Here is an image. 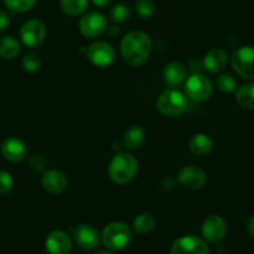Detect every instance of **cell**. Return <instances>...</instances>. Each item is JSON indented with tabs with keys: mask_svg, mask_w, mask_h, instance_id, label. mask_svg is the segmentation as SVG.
Returning <instances> with one entry per match:
<instances>
[{
	"mask_svg": "<svg viewBox=\"0 0 254 254\" xmlns=\"http://www.w3.org/2000/svg\"><path fill=\"white\" fill-rule=\"evenodd\" d=\"M152 50V40L147 33L133 30L127 33L120 44V51L125 63L131 67L145 65Z\"/></svg>",
	"mask_w": 254,
	"mask_h": 254,
	"instance_id": "6da1fadb",
	"label": "cell"
},
{
	"mask_svg": "<svg viewBox=\"0 0 254 254\" xmlns=\"http://www.w3.org/2000/svg\"><path fill=\"white\" fill-rule=\"evenodd\" d=\"M138 171V161L128 152H117L110 161L107 173L116 185H126L135 178Z\"/></svg>",
	"mask_w": 254,
	"mask_h": 254,
	"instance_id": "7a4b0ae2",
	"label": "cell"
},
{
	"mask_svg": "<svg viewBox=\"0 0 254 254\" xmlns=\"http://www.w3.org/2000/svg\"><path fill=\"white\" fill-rule=\"evenodd\" d=\"M132 239V228L121 221L111 222L105 226L101 233V241L109 251H122Z\"/></svg>",
	"mask_w": 254,
	"mask_h": 254,
	"instance_id": "3957f363",
	"label": "cell"
},
{
	"mask_svg": "<svg viewBox=\"0 0 254 254\" xmlns=\"http://www.w3.org/2000/svg\"><path fill=\"white\" fill-rule=\"evenodd\" d=\"M186 109H187V99L178 90H166L157 99V110L165 117L173 119L181 116Z\"/></svg>",
	"mask_w": 254,
	"mask_h": 254,
	"instance_id": "277c9868",
	"label": "cell"
},
{
	"mask_svg": "<svg viewBox=\"0 0 254 254\" xmlns=\"http://www.w3.org/2000/svg\"><path fill=\"white\" fill-rule=\"evenodd\" d=\"M229 60L237 75L248 81H254V46H241L233 51Z\"/></svg>",
	"mask_w": 254,
	"mask_h": 254,
	"instance_id": "5b68a950",
	"label": "cell"
},
{
	"mask_svg": "<svg viewBox=\"0 0 254 254\" xmlns=\"http://www.w3.org/2000/svg\"><path fill=\"white\" fill-rule=\"evenodd\" d=\"M185 91L193 101H206L213 94V84L206 75L194 72L186 79Z\"/></svg>",
	"mask_w": 254,
	"mask_h": 254,
	"instance_id": "8992f818",
	"label": "cell"
},
{
	"mask_svg": "<svg viewBox=\"0 0 254 254\" xmlns=\"http://www.w3.org/2000/svg\"><path fill=\"white\" fill-rule=\"evenodd\" d=\"M19 36H20L21 43L28 48H39L45 41L46 25L43 20L38 18L28 19L20 26Z\"/></svg>",
	"mask_w": 254,
	"mask_h": 254,
	"instance_id": "52a82bcc",
	"label": "cell"
},
{
	"mask_svg": "<svg viewBox=\"0 0 254 254\" xmlns=\"http://www.w3.org/2000/svg\"><path fill=\"white\" fill-rule=\"evenodd\" d=\"M109 28L106 16L100 11H89L81 15L79 20V31L82 36L89 39L97 38L105 34Z\"/></svg>",
	"mask_w": 254,
	"mask_h": 254,
	"instance_id": "ba28073f",
	"label": "cell"
},
{
	"mask_svg": "<svg viewBox=\"0 0 254 254\" xmlns=\"http://www.w3.org/2000/svg\"><path fill=\"white\" fill-rule=\"evenodd\" d=\"M86 58L96 67H109L116 60V51L107 41H95L86 49Z\"/></svg>",
	"mask_w": 254,
	"mask_h": 254,
	"instance_id": "9c48e42d",
	"label": "cell"
},
{
	"mask_svg": "<svg viewBox=\"0 0 254 254\" xmlns=\"http://www.w3.org/2000/svg\"><path fill=\"white\" fill-rule=\"evenodd\" d=\"M170 254H209V248L204 239L188 234L173 242Z\"/></svg>",
	"mask_w": 254,
	"mask_h": 254,
	"instance_id": "30bf717a",
	"label": "cell"
},
{
	"mask_svg": "<svg viewBox=\"0 0 254 254\" xmlns=\"http://www.w3.org/2000/svg\"><path fill=\"white\" fill-rule=\"evenodd\" d=\"M70 232L72 234L75 243L85 251H92L97 248L101 241V236L94 226L87 223H80L71 227Z\"/></svg>",
	"mask_w": 254,
	"mask_h": 254,
	"instance_id": "8fae6325",
	"label": "cell"
},
{
	"mask_svg": "<svg viewBox=\"0 0 254 254\" xmlns=\"http://www.w3.org/2000/svg\"><path fill=\"white\" fill-rule=\"evenodd\" d=\"M177 181L186 190H197L204 187L207 182V175L201 167L188 165L181 168L177 175Z\"/></svg>",
	"mask_w": 254,
	"mask_h": 254,
	"instance_id": "7c38bea8",
	"label": "cell"
},
{
	"mask_svg": "<svg viewBox=\"0 0 254 254\" xmlns=\"http://www.w3.org/2000/svg\"><path fill=\"white\" fill-rule=\"evenodd\" d=\"M227 222L218 214H212L204 219L202 224V236L206 242L217 243L221 242L227 234Z\"/></svg>",
	"mask_w": 254,
	"mask_h": 254,
	"instance_id": "4fadbf2b",
	"label": "cell"
},
{
	"mask_svg": "<svg viewBox=\"0 0 254 254\" xmlns=\"http://www.w3.org/2000/svg\"><path fill=\"white\" fill-rule=\"evenodd\" d=\"M1 155L6 161L11 163L23 162L28 157V147L23 140L15 136L6 137L0 146Z\"/></svg>",
	"mask_w": 254,
	"mask_h": 254,
	"instance_id": "5bb4252c",
	"label": "cell"
},
{
	"mask_svg": "<svg viewBox=\"0 0 254 254\" xmlns=\"http://www.w3.org/2000/svg\"><path fill=\"white\" fill-rule=\"evenodd\" d=\"M41 186L46 192L51 194H60L65 192L69 186L66 175L60 170H46L41 176Z\"/></svg>",
	"mask_w": 254,
	"mask_h": 254,
	"instance_id": "9a60e30c",
	"label": "cell"
},
{
	"mask_svg": "<svg viewBox=\"0 0 254 254\" xmlns=\"http://www.w3.org/2000/svg\"><path fill=\"white\" fill-rule=\"evenodd\" d=\"M45 248L49 254H70L72 248L71 238L66 232L56 229L46 237Z\"/></svg>",
	"mask_w": 254,
	"mask_h": 254,
	"instance_id": "2e32d148",
	"label": "cell"
},
{
	"mask_svg": "<svg viewBox=\"0 0 254 254\" xmlns=\"http://www.w3.org/2000/svg\"><path fill=\"white\" fill-rule=\"evenodd\" d=\"M229 56L226 50L221 48H214L209 50L203 58V67L211 74H218L227 67Z\"/></svg>",
	"mask_w": 254,
	"mask_h": 254,
	"instance_id": "e0dca14e",
	"label": "cell"
},
{
	"mask_svg": "<svg viewBox=\"0 0 254 254\" xmlns=\"http://www.w3.org/2000/svg\"><path fill=\"white\" fill-rule=\"evenodd\" d=\"M188 70L180 61H171L163 69V81L167 86L176 87L187 79Z\"/></svg>",
	"mask_w": 254,
	"mask_h": 254,
	"instance_id": "ac0fdd59",
	"label": "cell"
},
{
	"mask_svg": "<svg viewBox=\"0 0 254 254\" xmlns=\"http://www.w3.org/2000/svg\"><path fill=\"white\" fill-rule=\"evenodd\" d=\"M145 130H143L142 126H138V125H133V126L128 127L124 133V137H122V143H124V147H126L127 150L130 151H136L143 145L145 142Z\"/></svg>",
	"mask_w": 254,
	"mask_h": 254,
	"instance_id": "d6986e66",
	"label": "cell"
},
{
	"mask_svg": "<svg viewBox=\"0 0 254 254\" xmlns=\"http://www.w3.org/2000/svg\"><path fill=\"white\" fill-rule=\"evenodd\" d=\"M188 146H190V151L194 156L204 157L213 150V141L207 133H196L192 136Z\"/></svg>",
	"mask_w": 254,
	"mask_h": 254,
	"instance_id": "ffe728a7",
	"label": "cell"
},
{
	"mask_svg": "<svg viewBox=\"0 0 254 254\" xmlns=\"http://www.w3.org/2000/svg\"><path fill=\"white\" fill-rule=\"evenodd\" d=\"M236 102L244 110H254V82H247L236 90Z\"/></svg>",
	"mask_w": 254,
	"mask_h": 254,
	"instance_id": "44dd1931",
	"label": "cell"
},
{
	"mask_svg": "<svg viewBox=\"0 0 254 254\" xmlns=\"http://www.w3.org/2000/svg\"><path fill=\"white\" fill-rule=\"evenodd\" d=\"M59 8L65 15H84L89 8V0H59Z\"/></svg>",
	"mask_w": 254,
	"mask_h": 254,
	"instance_id": "7402d4cb",
	"label": "cell"
},
{
	"mask_svg": "<svg viewBox=\"0 0 254 254\" xmlns=\"http://www.w3.org/2000/svg\"><path fill=\"white\" fill-rule=\"evenodd\" d=\"M20 43L14 36L6 35L0 38V58L13 60L20 54Z\"/></svg>",
	"mask_w": 254,
	"mask_h": 254,
	"instance_id": "603a6c76",
	"label": "cell"
},
{
	"mask_svg": "<svg viewBox=\"0 0 254 254\" xmlns=\"http://www.w3.org/2000/svg\"><path fill=\"white\" fill-rule=\"evenodd\" d=\"M131 14H132V10H131L130 5L120 1L110 9L109 16L112 24L117 25V24H125L126 21H128V19L131 18Z\"/></svg>",
	"mask_w": 254,
	"mask_h": 254,
	"instance_id": "cb8c5ba5",
	"label": "cell"
},
{
	"mask_svg": "<svg viewBox=\"0 0 254 254\" xmlns=\"http://www.w3.org/2000/svg\"><path fill=\"white\" fill-rule=\"evenodd\" d=\"M156 226V219L155 217L152 216L151 213H140L138 216L135 217L133 219V231L137 232L140 234H147L150 232L153 231Z\"/></svg>",
	"mask_w": 254,
	"mask_h": 254,
	"instance_id": "d4e9b609",
	"label": "cell"
},
{
	"mask_svg": "<svg viewBox=\"0 0 254 254\" xmlns=\"http://www.w3.org/2000/svg\"><path fill=\"white\" fill-rule=\"evenodd\" d=\"M36 0H4V5L10 13L21 14L26 13L34 8Z\"/></svg>",
	"mask_w": 254,
	"mask_h": 254,
	"instance_id": "484cf974",
	"label": "cell"
},
{
	"mask_svg": "<svg viewBox=\"0 0 254 254\" xmlns=\"http://www.w3.org/2000/svg\"><path fill=\"white\" fill-rule=\"evenodd\" d=\"M21 65H23V69L26 72H36L41 67V58L38 53L35 51H28L25 55L23 56V60H21Z\"/></svg>",
	"mask_w": 254,
	"mask_h": 254,
	"instance_id": "4316f807",
	"label": "cell"
},
{
	"mask_svg": "<svg viewBox=\"0 0 254 254\" xmlns=\"http://www.w3.org/2000/svg\"><path fill=\"white\" fill-rule=\"evenodd\" d=\"M216 85L219 91L224 92V94H232V92H236L237 90L236 79L228 72H223L219 75L216 80Z\"/></svg>",
	"mask_w": 254,
	"mask_h": 254,
	"instance_id": "83f0119b",
	"label": "cell"
},
{
	"mask_svg": "<svg viewBox=\"0 0 254 254\" xmlns=\"http://www.w3.org/2000/svg\"><path fill=\"white\" fill-rule=\"evenodd\" d=\"M156 5L153 0H137L135 4V13L141 19H150L155 15Z\"/></svg>",
	"mask_w": 254,
	"mask_h": 254,
	"instance_id": "f1b7e54d",
	"label": "cell"
},
{
	"mask_svg": "<svg viewBox=\"0 0 254 254\" xmlns=\"http://www.w3.org/2000/svg\"><path fill=\"white\" fill-rule=\"evenodd\" d=\"M29 165L35 172H45L48 170V160L41 153H34L29 158Z\"/></svg>",
	"mask_w": 254,
	"mask_h": 254,
	"instance_id": "f546056e",
	"label": "cell"
},
{
	"mask_svg": "<svg viewBox=\"0 0 254 254\" xmlns=\"http://www.w3.org/2000/svg\"><path fill=\"white\" fill-rule=\"evenodd\" d=\"M14 187V180L6 171L0 170V194L10 193Z\"/></svg>",
	"mask_w": 254,
	"mask_h": 254,
	"instance_id": "4dcf8cb0",
	"label": "cell"
},
{
	"mask_svg": "<svg viewBox=\"0 0 254 254\" xmlns=\"http://www.w3.org/2000/svg\"><path fill=\"white\" fill-rule=\"evenodd\" d=\"M10 24V16L5 10H0V33H3Z\"/></svg>",
	"mask_w": 254,
	"mask_h": 254,
	"instance_id": "1f68e13d",
	"label": "cell"
},
{
	"mask_svg": "<svg viewBox=\"0 0 254 254\" xmlns=\"http://www.w3.org/2000/svg\"><path fill=\"white\" fill-rule=\"evenodd\" d=\"M91 1L96 8H100V9L107 8V6L112 3V0H91Z\"/></svg>",
	"mask_w": 254,
	"mask_h": 254,
	"instance_id": "d6a6232c",
	"label": "cell"
},
{
	"mask_svg": "<svg viewBox=\"0 0 254 254\" xmlns=\"http://www.w3.org/2000/svg\"><path fill=\"white\" fill-rule=\"evenodd\" d=\"M247 232L254 238V216H252L247 222Z\"/></svg>",
	"mask_w": 254,
	"mask_h": 254,
	"instance_id": "836d02e7",
	"label": "cell"
},
{
	"mask_svg": "<svg viewBox=\"0 0 254 254\" xmlns=\"http://www.w3.org/2000/svg\"><path fill=\"white\" fill-rule=\"evenodd\" d=\"M107 31H109L110 33V35H112V36H115V35H119V33H120V30H119V28H117L116 25H111V26H109V28H107Z\"/></svg>",
	"mask_w": 254,
	"mask_h": 254,
	"instance_id": "e575fe53",
	"label": "cell"
},
{
	"mask_svg": "<svg viewBox=\"0 0 254 254\" xmlns=\"http://www.w3.org/2000/svg\"><path fill=\"white\" fill-rule=\"evenodd\" d=\"M95 254H114V253H112L111 251H109V249H107V251H99L97 253H95Z\"/></svg>",
	"mask_w": 254,
	"mask_h": 254,
	"instance_id": "d590c367",
	"label": "cell"
}]
</instances>
